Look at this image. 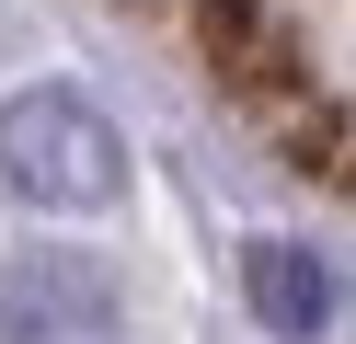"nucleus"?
I'll return each mask as SVG.
<instances>
[{
	"instance_id": "1",
	"label": "nucleus",
	"mask_w": 356,
	"mask_h": 344,
	"mask_svg": "<svg viewBox=\"0 0 356 344\" xmlns=\"http://www.w3.org/2000/svg\"><path fill=\"white\" fill-rule=\"evenodd\" d=\"M0 183L47 218H104L127 206V138L81 81H24L0 104Z\"/></svg>"
},
{
	"instance_id": "2",
	"label": "nucleus",
	"mask_w": 356,
	"mask_h": 344,
	"mask_svg": "<svg viewBox=\"0 0 356 344\" xmlns=\"http://www.w3.org/2000/svg\"><path fill=\"white\" fill-rule=\"evenodd\" d=\"M115 264L70 241H35V252H0V344H104L115 333Z\"/></svg>"
},
{
	"instance_id": "3",
	"label": "nucleus",
	"mask_w": 356,
	"mask_h": 344,
	"mask_svg": "<svg viewBox=\"0 0 356 344\" xmlns=\"http://www.w3.org/2000/svg\"><path fill=\"white\" fill-rule=\"evenodd\" d=\"M241 298H253L264 333L310 344V333L333 321V264H322L310 241H253V252H241Z\"/></svg>"
}]
</instances>
